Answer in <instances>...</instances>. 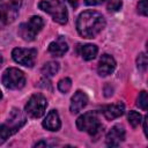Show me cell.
Here are the masks:
<instances>
[{"label":"cell","instance_id":"cell-1","mask_svg":"<svg viewBox=\"0 0 148 148\" xmlns=\"http://www.w3.org/2000/svg\"><path fill=\"white\" fill-rule=\"evenodd\" d=\"M105 27L104 16L96 10L82 12L76 20L77 32L83 38H94Z\"/></svg>","mask_w":148,"mask_h":148},{"label":"cell","instance_id":"cell-2","mask_svg":"<svg viewBox=\"0 0 148 148\" xmlns=\"http://www.w3.org/2000/svg\"><path fill=\"white\" fill-rule=\"evenodd\" d=\"M25 121L27 118L18 109H12L6 123L0 125V145L6 142L7 139H9V136L15 134L25 124Z\"/></svg>","mask_w":148,"mask_h":148},{"label":"cell","instance_id":"cell-3","mask_svg":"<svg viewBox=\"0 0 148 148\" xmlns=\"http://www.w3.org/2000/svg\"><path fill=\"white\" fill-rule=\"evenodd\" d=\"M76 126L79 131L87 132L94 138L99 136L103 132V125L99 123V119L95 111H88L80 116L76 120Z\"/></svg>","mask_w":148,"mask_h":148},{"label":"cell","instance_id":"cell-4","mask_svg":"<svg viewBox=\"0 0 148 148\" xmlns=\"http://www.w3.org/2000/svg\"><path fill=\"white\" fill-rule=\"evenodd\" d=\"M38 7L45 13L50 14L52 18L60 24H65L68 20L66 6L61 0H42L39 1Z\"/></svg>","mask_w":148,"mask_h":148},{"label":"cell","instance_id":"cell-5","mask_svg":"<svg viewBox=\"0 0 148 148\" xmlns=\"http://www.w3.org/2000/svg\"><path fill=\"white\" fill-rule=\"evenodd\" d=\"M22 1L23 0H0V29L15 21Z\"/></svg>","mask_w":148,"mask_h":148},{"label":"cell","instance_id":"cell-6","mask_svg":"<svg viewBox=\"0 0 148 148\" xmlns=\"http://www.w3.org/2000/svg\"><path fill=\"white\" fill-rule=\"evenodd\" d=\"M44 27V21L40 16H31L28 22L21 23L18 27V35L23 40L31 42Z\"/></svg>","mask_w":148,"mask_h":148},{"label":"cell","instance_id":"cell-7","mask_svg":"<svg viewBox=\"0 0 148 148\" xmlns=\"http://www.w3.org/2000/svg\"><path fill=\"white\" fill-rule=\"evenodd\" d=\"M47 108V101L42 94H34L27 102L24 110L31 118H40Z\"/></svg>","mask_w":148,"mask_h":148},{"label":"cell","instance_id":"cell-8","mask_svg":"<svg viewBox=\"0 0 148 148\" xmlns=\"http://www.w3.org/2000/svg\"><path fill=\"white\" fill-rule=\"evenodd\" d=\"M2 84L8 89H21L25 84V76L22 71L15 67L7 68L2 74Z\"/></svg>","mask_w":148,"mask_h":148},{"label":"cell","instance_id":"cell-9","mask_svg":"<svg viewBox=\"0 0 148 148\" xmlns=\"http://www.w3.org/2000/svg\"><path fill=\"white\" fill-rule=\"evenodd\" d=\"M12 57L17 64L25 67H32L37 58V51L35 49L16 47L12 51Z\"/></svg>","mask_w":148,"mask_h":148},{"label":"cell","instance_id":"cell-10","mask_svg":"<svg viewBox=\"0 0 148 148\" xmlns=\"http://www.w3.org/2000/svg\"><path fill=\"white\" fill-rule=\"evenodd\" d=\"M125 139V130L121 125H114L108 132L105 136V142L109 147H117Z\"/></svg>","mask_w":148,"mask_h":148},{"label":"cell","instance_id":"cell-11","mask_svg":"<svg viewBox=\"0 0 148 148\" xmlns=\"http://www.w3.org/2000/svg\"><path fill=\"white\" fill-rule=\"evenodd\" d=\"M116 68V61L110 54H103L98 61L97 66V72L101 76H106L111 74Z\"/></svg>","mask_w":148,"mask_h":148},{"label":"cell","instance_id":"cell-12","mask_svg":"<svg viewBox=\"0 0 148 148\" xmlns=\"http://www.w3.org/2000/svg\"><path fill=\"white\" fill-rule=\"evenodd\" d=\"M87 103H88V96L83 91L77 90L71 98L69 110L72 113H77L87 105Z\"/></svg>","mask_w":148,"mask_h":148},{"label":"cell","instance_id":"cell-13","mask_svg":"<svg viewBox=\"0 0 148 148\" xmlns=\"http://www.w3.org/2000/svg\"><path fill=\"white\" fill-rule=\"evenodd\" d=\"M125 111V105L121 102H117L103 108V114L108 120H113L120 117Z\"/></svg>","mask_w":148,"mask_h":148},{"label":"cell","instance_id":"cell-14","mask_svg":"<svg viewBox=\"0 0 148 148\" xmlns=\"http://www.w3.org/2000/svg\"><path fill=\"white\" fill-rule=\"evenodd\" d=\"M61 126V123H60V118H59V114L56 110H51L45 119L43 120V127L49 130V131H58Z\"/></svg>","mask_w":148,"mask_h":148},{"label":"cell","instance_id":"cell-15","mask_svg":"<svg viewBox=\"0 0 148 148\" xmlns=\"http://www.w3.org/2000/svg\"><path fill=\"white\" fill-rule=\"evenodd\" d=\"M67 50H68V45L61 37H59L57 40L50 43V45H49V52L54 57L64 56L67 52Z\"/></svg>","mask_w":148,"mask_h":148},{"label":"cell","instance_id":"cell-16","mask_svg":"<svg viewBox=\"0 0 148 148\" xmlns=\"http://www.w3.org/2000/svg\"><path fill=\"white\" fill-rule=\"evenodd\" d=\"M98 52V49L94 44H86L80 47V54L84 60H92Z\"/></svg>","mask_w":148,"mask_h":148},{"label":"cell","instance_id":"cell-17","mask_svg":"<svg viewBox=\"0 0 148 148\" xmlns=\"http://www.w3.org/2000/svg\"><path fill=\"white\" fill-rule=\"evenodd\" d=\"M58 71H59V64L56 61H49L42 67V74L46 77L56 75Z\"/></svg>","mask_w":148,"mask_h":148},{"label":"cell","instance_id":"cell-18","mask_svg":"<svg viewBox=\"0 0 148 148\" xmlns=\"http://www.w3.org/2000/svg\"><path fill=\"white\" fill-rule=\"evenodd\" d=\"M127 119H128V123L131 124L132 127H136V126L140 125L142 117H141V114H140L139 112H136V111H130L128 114H127Z\"/></svg>","mask_w":148,"mask_h":148},{"label":"cell","instance_id":"cell-19","mask_svg":"<svg viewBox=\"0 0 148 148\" xmlns=\"http://www.w3.org/2000/svg\"><path fill=\"white\" fill-rule=\"evenodd\" d=\"M136 105L140 108V109H142V110H147V105H148V97H147V91H145V90H142L140 94H139V96H138V98H136Z\"/></svg>","mask_w":148,"mask_h":148},{"label":"cell","instance_id":"cell-20","mask_svg":"<svg viewBox=\"0 0 148 148\" xmlns=\"http://www.w3.org/2000/svg\"><path fill=\"white\" fill-rule=\"evenodd\" d=\"M71 87H72V80L68 79V77L61 79V80L58 82V89H59L61 92H64V94L68 92L69 89H71Z\"/></svg>","mask_w":148,"mask_h":148},{"label":"cell","instance_id":"cell-21","mask_svg":"<svg viewBox=\"0 0 148 148\" xmlns=\"http://www.w3.org/2000/svg\"><path fill=\"white\" fill-rule=\"evenodd\" d=\"M136 65H138V68L141 69V71H146L147 68V65H148V59H147V56L146 53H140L136 58Z\"/></svg>","mask_w":148,"mask_h":148},{"label":"cell","instance_id":"cell-22","mask_svg":"<svg viewBox=\"0 0 148 148\" xmlns=\"http://www.w3.org/2000/svg\"><path fill=\"white\" fill-rule=\"evenodd\" d=\"M121 6H123V1L121 0H109L106 8L110 12H117V10H119L121 8Z\"/></svg>","mask_w":148,"mask_h":148},{"label":"cell","instance_id":"cell-23","mask_svg":"<svg viewBox=\"0 0 148 148\" xmlns=\"http://www.w3.org/2000/svg\"><path fill=\"white\" fill-rule=\"evenodd\" d=\"M138 12L143 15V16H147L148 14V5H147V0H140L139 3H138Z\"/></svg>","mask_w":148,"mask_h":148},{"label":"cell","instance_id":"cell-24","mask_svg":"<svg viewBox=\"0 0 148 148\" xmlns=\"http://www.w3.org/2000/svg\"><path fill=\"white\" fill-rule=\"evenodd\" d=\"M104 0H84V3L88 5V6H97V5H101Z\"/></svg>","mask_w":148,"mask_h":148},{"label":"cell","instance_id":"cell-25","mask_svg":"<svg viewBox=\"0 0 148 148\" xmlns=\"http://www.w3.org/2000/svg\"><path fill=\"white\" fill-rule=\"evenodd\" d=\"M147 120H148V117L146 116V117L143 118V132H145V135H146V136L148 135V133H147Z\"/></svg>","mask_w":148,"mask_h":148},{"label":"cell","instance_id":"cell-26","mask_svg":"<svg viewBox=\"0 0 148 148\" xmlns=\"http://www.w3.org/2000/svg\"><path fill=\"white\" fill-rule=\"evenodd\" d=\"M39 146H47V142L46 141H39V142L35 143V147H39Z\"/></svg>","mask_w":148,"mask_h":148},{"label":"cell","instance_id":"cell-27","mask_svg":"<svg viewBox=\"0 0 148 148\" xmlns=\"http://www.w3.org/2000/svg\"><path fill=\"white\" fill-rule=\"evenodd\" d=\"M2 61H3V59H2V56L0 54V67H1V65H2Z\"/></svg>","mask_w":148,"mask_h":148},{"label":"cell","instance_id":"cell-28","mask_svg":"<svg viewBox=\"0 0 148 148\" xmlns=\"http://www.w3.org/2000/svg\"><path fill=\"white\" fill-rule=\"evenodd\" d=\"M2 98V94H1V91H0V99Z\"/></svg>","mask_w":148,"mask_h":148}]
</instances>
